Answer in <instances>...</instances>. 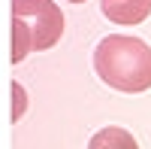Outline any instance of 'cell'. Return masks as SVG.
Listing matches in <instances>:
<instances>
[{
  "label": "cell",
  "instance_id": "cell-2",
  "mask_svg": "<svg viewBox=\"0 0 151 149\" xmlns=\"http://www.w3.org/2000/svg\"><path fill=\"white\" fill-rule=\"evenodd\" d=\"M12 21L30 37V52H48L64 37V12L55 0H12Z\"/></svg>",
  "mask_w": 151,
  "mask_h": 149
},
{
  "label": "cell",
  "instance_id": "cell-5",
  "mask_svg": "<svg viewBox=\"0 0 151 149\" xmlns=\"http://www.w3.org/2000/svg\"><path fill=\"white\" fill-rule=\"evenodd\" d=\"M12 122H21V116L27 113V91L18 79H12Z\"/></svg>",
  "mask_w": 151,
  "mask_h": 149
},
{
  "label": "cell",
  "instance_id": "cell-3",
  "mask_svg": "<svg viewBox=\"0 0 151 149\" xmlns=\"http://www.w3.org/2000/svg\"><path fill=\"white\" fill-rule=\"evenodd\" d=\"M100 9L112 24H142L151 15V0H100Z\"/></svg>",
  "mask_w": 151,
  "mask_h": 149
},
{
  "label": "cell",
  "instance_id": "cell-4",
  "mask_svg": "<svg viewBox=\"0 0 151 149\" xmlns=\"http://www.w3.org/2000/svg\"><path fill=\"white\" fill-rule=\"evenodd\" d=\"M88 149H139V143H136V137L127 128L106 125L88 140Z\"/></svg>",
  "mask_w": 151,
  "mask_h": 149
},
{
  "label": "cell",
  "instance_id": "cell-1",
  "mask_svg": "<svg viewBox=\"0 0 151 149\" xmlns=\"http://www.w3.org/2000/svg\"><path fill=\"white\" fill-rule=\"evenodd\" d=\"M94 70L109 88L142 94L151 88V46L139 37L109 34L94 49Z\"/></svg>",
  "mask_w": 151,
  "mask_h": 149
},
{
  "label": "cell",
  "instance_id": "cell-6",
  "mask_svg": "<svg viewBox=\"0 0 151 149\" xmlns=\"http://www.w3.org/2000/svg\"><path fill=\"white\" fill-rule=\"evenodd\" d=\"M70 3H85V0H70Z\"/></svg>",
  "mask_w": 151,
  "mask_h": 149
}]
</instances>
